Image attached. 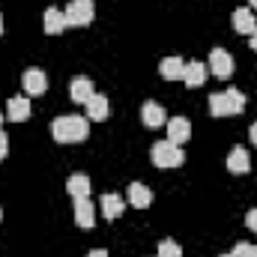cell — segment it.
<instances>
[{"label":"cell","instance_id":"1","mask_svg":"<svg viewBox=\"0 0 257 257\" xmlns=\"http://www.w3.org/2000/svg\"><path fill=\"white\" fill-rule=\"evenodd\" d=\"M51 135L57 144H78L90 135V120L81 114H63L51 123Z\"/></svg>","mask_w":257,"mask_h":257},{"label":"cell","instance_id":"2","mask_svg":"<svg viewBox=\"0 0 257 257\" xmlns=\"http://www.w3.org/2000/svg\"><path fill=\"white\" fill-rule=\"evenodd\" d=\"M242 111H245V96L236 87H227V90L209 96V114L212 117H233Z\"/></svg>","mask_w":257,"mask_h":257},{"label":"cell","instance_id":"3","mask_svg":"<svg viewBox=\"0 0 257 257\" xmlns=\"http://www.w3.org/2000/svg\"><path fill=\"white\" fill-rule=\"evenodd\" d=\"M150 159H153L156 168H180L186 162V153L174 141H156L153 150H150Z\"/></svg>","mask_w":257,"mask_h":257},{"label":"cell","instance_id":"4","mask_svg":"<svg viewBox=\"0 0 257 257\" xmlns=\"http://www.w3.org/2000/svg\"><path fill=\"white\" fill-rule=\"evenodd\" d=\"M21 84H24V93H27V96H42V93L48 90V75H45L39 66H30V69H24Z\"/></svg>","mask_w":257,"mask_h":257},{"label":"cell","instance_id":"5","mask_svg":"<svg viewBox=\"0 0 257 257\" xmlns=\"http://www.w3.org/2000/svg\"><path fill=\"white\" fill-rule=\"evenodd\" d=\"M63 15H66V24H69V27H87L96 12H93V3H75V0H72L63 9Z\"/></svg>","mask_w":257,"mask_h":257},{"label":"cell","instance_id":"6","mask_svg":"<svg viewBox=\"0 0 257 257\" xmlns=\"http://www.w3.org/2000/svg\"><path fill=\"white\" fill-rule=\"evenodd\" d=\"M209 69H212L215 78H230V75H233V57H230V51L212 48V51H209Z\"/></svg>","mask_w":257,"mask_h":257},{"label":"cell","instance_id":"7","mask_svg":"<svg viewBox=\"0 0 257 257\" xmlns=\"http://www.w3.org/2000/svg\"><path fill=\"white\" fill-rule=\"evenodd\" d=\"M141 120H144V126L147 128H159V126H165L168 123V114H165V108L159 105V102H144L141 105Z\"/></svg>","mask_w":257,"mask_h":257},{"label":"cell","instance_id":"8","mask_svg":"<svg viewBox=\"0 0 257 257\" xmlns=\"http://www.w3.org/2000/svg\"><path fill=\"white\" fill-rule=\"evenodd\" d=\"M93 93H96V90H93V81H90L87 75H75V78H72V84H69V96H72V102L87 105Z\"/></svg>","mask_w":257,"mask_h":257},{"label":"cell","instance_id":"9","mask_svg":"<svg viewBox=\"0 0 257 257\" xmlns=\"http://www.w3.org/2000/svg\"><path fill=\"white\" fill-rule=\"evenodd\" d=\"M42 27H45V33L48 36H60L66 27V15H63V9H57V6H48L45 9V15H42Z\"/></svg>","mask_w":257,"mask_h":257},{"label":"cell","instance_id":"10","mask_svg":"<svg viewBox=\"0 0 257 257\" xmlns=\"http://www.w3.org/2000/svg\"><path fill=\"white\" fill-rule=\"evenodd\" d=\"M233 30L242 33V36H251V33L257 30V18H254V12H251L248 6L233 9Z\"/></svg>","mask_w":257,"mask_h":257},{"label":"cell","instance_id":"11","mask_svg":"<svg viewBox=\"0 0 257 257\" xmlns=\"http://www.w3.org/2000/svg\"><path fill=\"white\" fill-rule=\"evenodd\" d=\"M108 114H111V102H108V96L93 93V96H90V102H87V120L102 123V120H108Z\"/></svg>","mask_w":257,"mask_h":257},{"label":"cell","instance_id":"12","mask_svg":"<svg viewBox=\"0 0 257 257\" xmlns=\"http://www.w3.org/2000/svg\"><path fill=\"white\" fill-rule=\"evenodd\" d=\"M6 117H9L12 123H24V120L30 117V99H27V96H12V99L6 102Z\"/></svg>","mask_w":257,"mask_h":257},{"label":"cell","instance_id":"13","mask_svg":"<svg viewBox=\"0 0 257 257\" xmlns=\"http://www.w3.org/2000/svg\"><path fill=\"white\" fill-rule=\"evenodd\" d=\"M227 171L230 174H248L251 171V156L245 147H233L230 156H227Z\"/></svg>","mask_w":257,"mask_h":257},{"label":"cell","instance_id":"14","mask_svg":"<svg viewBox=\"0 0 257 257\" xmlns=\"http://www.w3.org/2000/svg\"><path fill=\"white\" fill-rule=\"evenodd\" d=\"M189 138H192V123H189L186 117H171V120H168V141L186 144Z\"/></svg>","mask_w":257,"mask_h":257},{"label":"cell","instance_id":"15","mask_svg":"<svg viewBox=\"0 0 257 257\" xmlns=\"http://www.w3.org/2000/svg\"><path fill=\"white\" fill-rule=\"evenodd\" d=\"M93 221H96V209H93V203L87 200V197H75V224L78 227H93Z\"/></svg>","mask_w":257,"mask_h":257},{"label":"cell","instance_id":"16","mask_svg":"<svg viewBox=\"0 0 257 257\" xmlns=\"http://www.w3.org/2000/svg\"><path fill=\"white\" fill-rule=\"evenodd\" d=\"M183 69H186V60H183L180 54L165 57V60L159 63V72H162V78H165V81H183Z\"/></svg>","mask_w":257,"mask_h":257},{"label":"cell","instance_id":"17","mask_svg":"<svg viewBox=\"0 0 257 257\" xmlns=\"http://www.w3.org/2000/svg\"><path fill=\"white\" fill-rule=\"evenodd\" d=\"M123 209H126V200H123L120 194H114V192L102 194V215H105L108 221L120 218V215H123Z\"/></svg>","mask_w":257,"mask_h":257},{"label":"cell","instance_id":"18","mask_svg":"<svg viewBox=\"0 0 257 257\" xmlns=\"http://www.w3.org/2000/svg\"><path fill=\"white\" fill-rule=\"evenodd\" d=\"M183 84L186 87H203L206 84V66L200 63V60L186 63V69H183Z\"/></svg>","mask_w":257,"mask_h":257},{"label":"cell","instance_id":"19","mask_svg":"<svg viewBox=\"0 0 257 257\" xmlns=\"http://www.w3.org/2000/svg\"><path fill=\"white\" fill-rule=\"evenodd\" d=\"M66 192L72 194V197H90V177L87 174H72L69 180H66Z\"/></svg>","mask_w":257,"mask_h":257},{"label":"cell","instance_id":"20","mask_svg":"<svg viewBox=\"0 0 257 257\" xmlns=\"http://www.w3.org/2000/svg\"><path fill=\"white\" fill-rule=\"evenodd\" d=\"M128 203L138 206V209H147V206L153 203V192H150L144 183H132V186H128Z\"/></svg>","mask_w":257,"mask_h":257},{"label":"cell","instance_id":"21","mask_svg":"<svg viewBox=\"0 0 257 257\" xmlns=\"http://www.w3.org/2000/svg\"><path fill=\"white\" fill-rule=\"evenodd\" d=\"M156 257H183V248L177 239H162L159 242V254Z\"/></svg>","mask_w":257,"mask_h":257},{"label":"cell","instance_id":"22","mask_svg":"<svg viewBox=\"0 0 257 257\" xmlns=\"http://www.w3.org/2000/svg\"><path fill=\"white\" fill-rule=\"evenodd\" d=\"M233 257H257V245H251V242H236Z\"/></svg>","mask_w":257,"mask_h":257},{"label":"cell","instance_id":"23","mask_svg":"<svg viewBox=\"0 0 257 257\" xmlns=\"http://www.w3.org/2000/svg\"><path fill=\"white\" fill-rule=\"evenodd\" d=\"M245 224H248V227L257 233V209H248V215H245Z\"/></svg>","mask_w":257,"mask_h":257},{"label":"cell","instance_id":"24","mask_svg":"<svg viewBox=\"0 0 257 257\" xmlns=\"http://www.w3.org/2000/svg\"><path fill=\"white\" fill-rule=\"evenodd\" d=\"M6 153H9V141H6V135L0 128V159H6Z\"/></svg>","mask_w":257,"mask_h":257},{"label":"cell","instance_id":"25","mask_svg":"<svg viewBox=\"0 0 257 257\" xmlns=\"http://www.w3.org/2000/svg\"><path fill=\"white\" fill-rule=\"evenodd\" d=\"M87 257H108V251H105V248H93Z\"/></svg>","mask_w":257,"mask_h":257},{"label":"cell","instance_id":"26","mask_svg":"<svg viewBox=\"0 0 257 257\" xmlns=\"http://www.w3.org/2000/svg\"><path fill=\"white\" fill-rule=\"evenodd\" d=\"M248 135H251V144H254V147H257V123H254V126H251V128H248Z\"/></svg>","mask_w":257,"mask_h":257},{"label":"cell","instance_id":"27","mask_svg":"<svg viewBox=\"0 0 257 257\" xmlns=\"http://www.w3.org/2000/svg\"><path fill=\"white\" fill-rule=\"evenodd\" d=\"M251 48H254V51H257V30H254V33H251Z\"/></svg>","mask_w":257,"mask_h":257},{"label":"cell","instance_id":"28","mask_svg":"<svg viewBox=\"0 0 257 257\" xmlns=\"http://www.w3.org/2000/svg\"><path fill=\"white\" fill-rule=\"evenodd\" d=\"M248 3H251V9H257V0H248Z\"/></svg>","mask_w":257,"mask_h":257},{"label":"cell","instance_id":"29","mask_svg":"<svg viewBox=\"0 0 257 257\" xmlns=\"http://www.w3.org/2000/svg\"><path fill=\"white\" fill-rule=\"evenodd\" d=\"M75 3H93V0H75Z\"/></svg>","mask_w":257,"mask_h":257},{"label":"cell","instance_id":"30","mask_svg":"<svg viewBox=\"0 0 257 257\" xmlns=\"http://www.w3.org/2000/svg\"><path fill=\"white\" fill-rule=\"evenodd\" d=\"M3 117H6V114H3V111H0V126H3Z\"/></svg>","mask_w":257,"mask_h":257},{"label":"cell","instance_id":"31","mask_svg":"<svg viewBox=\"0 0 257 257\" xmlns=\"http://www.w3.org/2000/svg\"><path fill=\"white\" fill-rule=\"evenodd\" d=\"M0 33H3V15H0Z\"/></svg>","mask_w":257,"mask_h":257},{"label":"cell","instance_id":"32","mask_svg":"<svg viewBox=\"0 0 257 257\" xmlns=\"http://www.w3.org/2000/svg\"><path fill=\"white\" fill-rule=\"evenodd\" d=\"M218 257H233V254H218Z\"/></svg>","mask_w":257,"mask_h":257},{"label":"cell","instance_id":"33","mask_svg":"<svg viewBox=\"0 0 257 257\" xmlns=\"http://www.w3.org/2000/svg\"><path fill=\"white\" fill-rule=\"evenodd\" d=\"M0 218H3V209H0Z\"/></svg>","mask_w":257,"mask_h":257}]
</instances>
